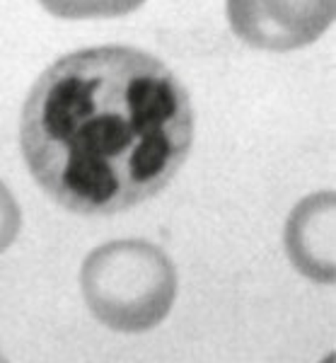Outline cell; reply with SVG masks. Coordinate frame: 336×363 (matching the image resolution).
I'll return each instance as SVG.
<instances>
[{"instance_id": "6da1fadb", "label": "cell", "mask_w": 336, "mask_h": 363, "mask_svg": "<svg viewBox=\"0 0 336 363\" xmlns=\"http://www.w3.org/2000/svg\"><path fill=\"white\" fill-rule=\"evenodd\" d=\"M191 143L186 87L160 58L133 46L58 58L22 107L29 172L56 203L82 216L119 213L160 194Z\"/></svg>"}, {"instance_id": "7a4b0ae2", "label": "cell", "mask_w": 336, "mask_h": 363, "mask_svg": "<svg viewBox=\"0 0 336 363\" xmlns=\"http://www.w3.org/2000/svg\"><path fill=\"white\" fill-rule=\"evenodd\" d=\"M80 289L90 313L104 327L138 335L169 315L177 298V269L148 240H114L85 257Z\"/></svg>"}, {"instance_id": "3957f363", "label": "cell", "mask_w": 336, "mask_h": 363, "mask_svg": "<svg viewBox=\"0 0 336 363\" xmlns=\"http://www.w3.org/2000/svg\"><path fill=\"white\" fill-rule=\"evenodd\" d=\"M233 34L259 51H298L332 27L336 0H228Z\"/></svg>"}, {"instance_id": "277c9868", "label": "cell", "mask_w": 336, "mask_h": 363, "mask_svg": "<svg viewBox=\"0 0 336 363\" xmlns=\"http://www.w3.org/2000/svg\"><path fill=\"white\" fill-rule=\"evenodd\" d=\"M288 259L303 277L317 284H334L336 279V196L320 191L291 211L283 230Z\"/></svg>"}, {"instance_id": "5b68a950", "label": "cell", "mask_w": 336, "mask_h": 363, "mask_svg": "<svg viewBox=\"0 0 336 363\" xmlns=\"http://www.w3.org/2000/svg\"><path fill=\"white\" fill-rule=\"evenodd\" d=\"M145 0H39L49 15L61 20H97L131 15Z\"/></svg>"}, {"instance_id": "8992f818", "label": "cell", "mask_w": 336, "mask_h": 363, "mask_svg": "<svg viewBox=\"0 0 336 363\" xmlns=\"http://www.w3.org/2000/svg\"><path fill=\"white\" fill-rule=\"evenodd\" d=\"M22 228V211L13 191L0 179V255L15 242Z\"/></svg>"}, {"instance_id": "52a82bcc", "label": "cell", "mask_w": 336, "mask_h": 363, "mask_svg": "<svg viewBox=\"0 0 336 363\" xmlns=\"http://www.w3.org/2000/svg\"><path fill=\"white\" fill-rule=\"evenodd\" d=\"M324 363H334V356H329V359H327V361H324Z\"/></svg>"}, {"instance_id": "ba28073f", "label": "cell", "mask_w": 336, "mask_h": 363, "mask_svg": "<svg viewBox=\"0 0 336 363\" xmlns=\"http://www.w3.org/2000/svg\"><path fill=\"white\" fill-rule=\"evenodd\" d=\"M0 363H8V361H5V359H3V356H0Z\"/></svg>"}]
</instances>
